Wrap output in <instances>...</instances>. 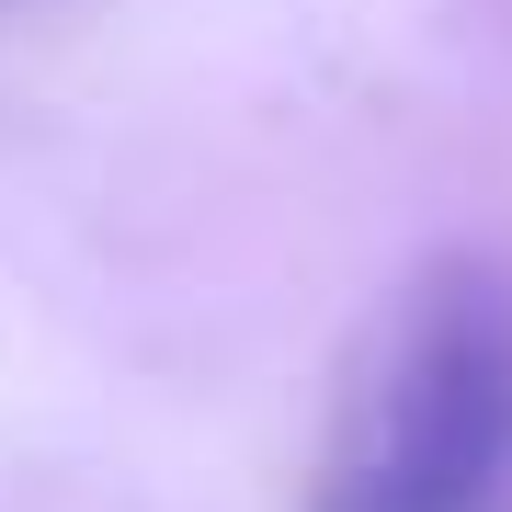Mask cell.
<instances>
[{"mask_svg":"<svg viewBox=\"0 0 512 512\" xmlns=\"http://www.w3.org/2000/svg\"><path fill=\"white\" fill-rule=\"evenodd\" d=\"M501 478H512V285L456 262L421 285L319 512H490Z\"/></svg>","mask_w":512,"mask_h":512,"instance_id":"6da1fadb","label":"cell"}]
</instances>
